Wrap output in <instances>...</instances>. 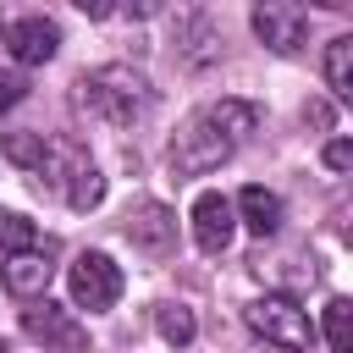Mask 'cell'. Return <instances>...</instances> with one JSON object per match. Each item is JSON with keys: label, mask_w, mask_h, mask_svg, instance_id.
<instances>
[{"label": "cell", "mask_w": 353, "mask_h": 353, "mask_svg": "<svg viewBox=\"0 0 353 353\" xmlns=\"http://www.w3.org/2000/svg\"><path fill=\"white\" fill-rule=\"evenodd\" d=\"M83 105H88L99 121H110V127H132V121L149 110V77L132 72V66H121V61L94 66V72L83 77Z\"/></svg>", "instance_id": "cell-1"}, {"label": "cell", "mask_w": 353, "mask_h": 353, "mask_svg": "<svg viewBox=\"0 0 353 353\" xmlns=\"http://www.w3.org/2000/svg\"><path fill=\"white\" fill-rule=\"evenodd\" d=\"M232 138L221 132V121L210 116V105L204 110H193L188 121H182V132L171 138V165L182 171V176H204V171H215L221 160H232Z\"/></svg>", "instance_id": "cell-2"}, {"label": "cell", "mask_w": 353, "mask_h": 353, "mask_svg": "<svg viewBox=\"0 0 353 353\" xmlns=\"http://www.w3.org/2000/svg\"><path fill=\"white\" fill-rule=\"evenodd\" d=\"M248 331L265 336V342L281 347V353H309V347H314V325H309V314H303L287 292L254 298V303H248Z\"/></svg>", "instance_id": "cell-3"}, {"label": "cell", "mask_w": 353, "mask_h": 353, "mask_svg": "<svg viewBox=\"0 0 353 353\" xmlns=\"http://www.w3.org/2000/svg\"><path fill=\"white\" fill-rule=\"evenodd\" d=\"M66 287H72V303L77 309L99 314V309H110L121 298V265L110 254H99V248H83L72 259V270H66Z\"/></svg>", "instance_id": "cell-4"}, {"label": "cell", "mask_w": 353, "mask_h": 353, "mask_svg": "<svg viewBox=\"0 0 353 353\" xmlns=\"http://www.w3.org/2000/svg\"><path fill=\"white\" fill-rule=\"evenodd\" d=\"M248 22H254L259 44L276 50V55H298L303 39H309V11H303L298 0H259V6L248 11Z\"/></svg>", "instance_id": "cell-5"}, {"label": "cell", "mask_w": 353, "mask_h": 353, "mask_svg": "<svg viewBox=\"0 0 353 353\" xmlns=\"http://www.w3.org/2000/svg\"><path fill=\"white\" fill-rule=\"evenodd\" d=\"M22 331L44 347V353H88V331H83V320L72 314V309H61V303H33V309H22Z\"/></svg>", "instance_id": "cell-6"}, {"label": "cell", "mask_w": 353, "mask_h": 353, "mask_svg": "<svg viewBox=\"0 0 353 353\" xmlns=\"http://www.w3.org/2000/svg\"><path fill=\"white\" fill-rule=\"evenodd\" d=\"M188 221H193V243H199L204 254H226L232 237H237V210H232L226 193H199Z\"/></svg>", "instance_id": "cell-7"}, {"label": "cell", "mask_w": 353, "mask_h": 353, "mask_svg": "<svg viewBox=\"0 0 353 353\" xmlns=\"http://www.w3.org/2000/svg\"><path fill=\"white\" fill-rule=\"evenodd\" d=\"M6 50H11L17 66H44V61H55V50H61V28H55L50 17H17V22L6 28Z\"/></svg>", "instance_id": "cell-8"}, {"label": "cell", "mask_w": 353, "mask_h": 353, "mask_svg": "<svg viewBox=\"0 0 353 353\" xmlns=\"http://www.w3.org/2000/svg\"><path fill=\"white\" fill-rule=\"evenodd\" d=\"M50 276H55V265H50L44 248H17V254H6V265H0V281H6V292H17V298H39V292L50 287Z\"/></svg>", "instance_id": "cell-9"}, {"label": "cell", "mask_w": 353, "mask_h": 353, "mask_svg": "<svg viewBox=\"0 0 353 353\" xmlns=\"http://www.w3.org/2000/svg\"><path fill=\"white\" fill-rule=\"evenodd\" d=\"M127 237H132V248H143V254H165V248L176 243V215L149 199V204H138V210L127 215Z\"/></svg>", "instance_id": "cell-10"}, {"label": "cell", "mask_w": 353, "mask_h": 353, "mask_svg": "<svg viewBox=\"0 0 353 353\" xmlns=\"http://www.w3.org/2000/svg\"><path fill=\"white\" fill-rule=\"evenodd\" d=\"M232 210H237V221L254 232V237H276L281 232V193H270V188H243L237 199H232Z\"/></svg>", "instance_id": "cell-11"}, {"label": "cell", "mask_w": 353, "mask_h": 353, "mask_svg": "<svg viewBox=\"0 0 353 353\" xmlns=\"http://www.w3.org/2000/svg\"><path fill=\"white\" fill-rule=\"evenodd\" d=\"M66 204L72 210H94L99 199H105V176H99V165L94 160H83V154H72V165H66Z\"/></svg>", "instance_id": "cell-12"}, {"label": "cell", "mask_w": 353, "mask_h": 353, "mask_svg": "<svg viewBox=\"0 0 353 353\" xmlns=\"http://www.w3.org/2000/svg\"><path fill=\"white\" fill-rule=\"evenodd\" d=\"M325 88L336 99H353V33L325 44Z\"/></svg>", "instance_id": "cell-13"}, {"label": "cell", "mask_w": 353, "mask_h": 353, "mask_svg": "<svg viewBox=\"0 0 353 353\" xmlns=\"http://www.w3.org/2000/svg\"><path fill=\"white\" fill-rule=\"evenodd\" d=\"M210 116L221 121V132H226L232 143H243V138L259 127V105H248V99H221V105H210Z\"/></svg>", "instance_id": "cell-14"}, {"label": "cell", "mask_w": 353, "mask_h": 353, "mask_svg": "<svg viewBox=\"0 0 353 353\" xmlns=\"http://www.w3.org/2000/svg\"><path fill=\"white\" fill-rule=\"evenodd\" d=\"M154 331H160L171 347H188V342L199 336V320H193L188 303H160V309H154Z\"/></svg>", "instance_id": "cell-15"}, {"label": "cell", "mask_w": 353, "mask_h": 353, "mask_svg": "<svg viewBox=\"0 0 353 353\" xmlns=\"http://www.w3.org/2000/svg\"><path fill=\"white\" fill-rule=\"evenodd\" d=\"M50 143H44V132H11L6 138V160H17V165H28V171H39L44 176V165H50Z\"/></svg>", "instance_id": "cell-16"}, {"label": "cell", "mask_w": 353, "mask_h": 353, "mask_svg": "<svg viewBox=\"0 0 353 353\" xmlns=\"http://www.w3.org/2000/svg\"><path fill=\"white\" fill-rule=\"evenodd\" d=\"M325 342H331V353H353V303L347 298L325 303Z\"/></svg>", "instance_id": "cell-17"}, {"label": "cell", "mask_w": 353, "mask_h": 353, "mask_svg": "<svg viewBox=\"0 0 353 353\" xmlns=\"http://www.w3.org/2000/svg\"><path fill=\"white\" fill-rule=\"evenodd\" d=\"M0 248H39V226L28 221V215H17V210H0Z\"/></svg>", "instance_id": "cell-18"}, {"label": "cell", "mask_w": 353, "mask_h": 353, "mask_svg": "<svg viewBox=\"0 0 353 353\" xmlns=\"http://www.w3.org/2000/svg\"><path fill=\"white\" fill-rule=\"evenodd\" d=\"M22 99H28V77L22 72H0V110H11Z\"/></svg>", "instance_id": "cell-19"}, {"label": "cell", "mask_w": 353, "mask_h": 353, "mask_svg": "<svg viewBox=\"0 0 353 353\" xmlns=\"http://www.w3.org/2000/svg\"><path fill=\"white\" fill-rule=\"evenodd\" d=\"M325 165H331V171H347V165H353V143H347V138H331V143H325Z\"/></svg>", "instance_id": "cell-20"}, {"label": "cell", "mask_w": 353, "mask_h": 353, "mask_svg": "<svg viewBox=\"0 0 353 353\" xmlns=\"http://www.w3.org/2000/svg\"><path fill=\"white\" fill-rule=\"evenodd\" d=\"M0 353H11V342H6V336H0Z\"/></svg>", "instance_id": "cell-21"}, {"label": "cell", "mask_w": 353, "mask_h": 353, "mask_svg": "<svg viewBox=\"0 0 353 353\" xmlns=\"http://www.w3.org/2000/svg\"><path fill=\"white\" fill-rule=\"evenodd\" d=\"M0 39H6V28H0Z\"/></svg>", "instance_id": "cell-22"}]
</instances>
